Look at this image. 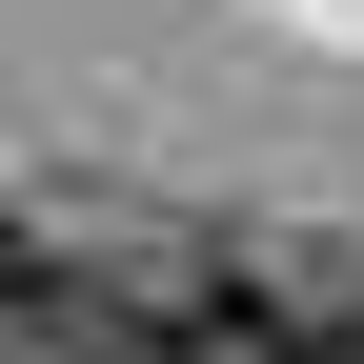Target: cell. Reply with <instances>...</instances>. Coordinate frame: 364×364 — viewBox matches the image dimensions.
I'll return each mask as SVG.
<instances>
[{"label": "cell", "instance_id": "obj_1", "mask_svg": "<svg viewBox=\"0 0 364 364\" xmlns=\"http://www.w3.org/2000/svg\"><path fill=\"white\" fill-rule=\"evenodd\" d=\"M263 324H284V284L243 243H142V263H81L61 364H263Z\"/></svg>", "mask_w": 364, "mask_h": 364}, {"label": "cell", "instance_id": "obj_2", "mask_svg": "<svg viewBox=\"0 0 364 364\" xmlns=\"http://www.w3.org/2000/svg\"><path fill=\"white\" fill-rule=\"evenodd\" d=\"M61 304H81V263L41 243L21 203H0V364H41V344H61Z\"/></svg>", "mask_w": 364, "mask_h": 364}, {"label": "cell", "instance_id": "obj_3", "mask_svg": "<svg viewBox=\"0 0 364 364\" xmlns=\"http://www.w3.org/2000/svg\"><path fill=\"white\" fill-rule=\"evenodd\" d=\"M263 364H364V263H304V304L263 324Z\"/></svg>", "mask_w": 364, "mask_h": 364}]
</instances>
